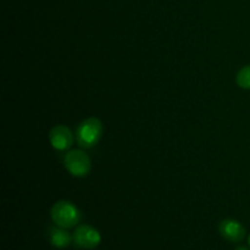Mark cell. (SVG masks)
I'll use <instances>...</instances> for the list:
<instances>
[{
    "mask_svg": "<svg viewBox=\"0 0 250 250\" xmlns=\"http://www.w3.org/2000/svg\"><path fill=\"white\" fill-rule=\"evenodd\" d=\"M103 134V124L97 117H89L81 122L76 131V138L80 146L84 149L97 146Z\"/></svg>",
    "mask_w": 250,
    "mask_h": 250,
    "instance_id": "6da1fadb",
    "label": "cell"
},
{
    "mask_svg": "<svg viewBox=\"0 0 250 250\" xmlns=\"http://www.w3.org/2000/svg\"><path fill=\"white\" fill-rule=\"evenodd\" d=\"M50 215L53 221L62 229L75 227L81 219V214L77 208L67 200H60L55 203L51 208Z\"/></svg>",
    "mask_w": 250,
    "mask_h": 250,
    "instance_id": "7a4b0ae2",
    "label": "cell"
},
{
    "mask_svg": "<svg viewBox=\"0 0 250 250\" xmlns=\"http://www.w3.org/2000/svg\"><path fill=\"white\" fill-rule=\"evenodd\" d=\"M63 164L68 172L75 177H84L90 171V159L82 150L68 151L63 159Z\"/></svg>",
    "mask_w": 250,
    "mask_h": 250,
    "instance_id": "3957f363",
    "label": "cell"
},
{
    "mask_svg": "<svg viewBox=\"0 0 250 250\" xmlns=\"http://www.w3.org/2000/svg\"><path fill=\"white\" fill-rule=\"evenodd\" d=\"M72 241L77 248L81 249H94L95 247L99 246L102 237L100 233L92 226L88 225H82L77 227L73 232Z\"/></svg>",
    "mask_w": 250,
    "mask_h": 250,
    "instance_id": "277c9868",
    "label": "cell"
},
{
    "mask_svg": "<svg viewBox=\"0 0 250 250\" xmlns=\"http://www.w3.org/2000/svg\"><path fill=\"white\" fill-rule=\"evenodd\" d=\"M49 141L56 150H67L73 144V134L68 127L63 125H58L54 128H51L49 133Z\"/></svg>",
    "mask_w": 250,
    "mask_h": 250,
    "instance_id": "5b68a950",
    "label": "cell"
},
{
    "mask_svg": "<svg viewBox=\"0 0 250 250\" xmlns=\"http://www.w3.org/2000/svg\"><path fill=\"white\" fill-rule=\"evenodd\" d=\"M219 231L225 239L233 242V243L242 242L246 237V229H244L243 225L233 219L222 220L220 222Z\"/></svg>",
    "mask_w": 250,
    "mask_h": 250,
    "instance_id": "8992f818",
    "label": "cell"
},
{
    "mask_svg": "<svg viewBox=\"0 0 250 250\" xmlns=\"http://www.w3.org/2000/svg\"><path fill=\"white\" fill-rule=\"evenodd\" d=\"M72 241L71 234L62 227H53L50 229V243L55 248H66Z\"/></svg>",
    "mask_w": 250,
    "mask_h": 250,
    "instance_id": "52a82bcc",
    "label": "cell"
},
{
    "mask_svg": "<svg viewBox=\"0 0 250 250\" xmlns=\"http://www.w3.org/2000/svg\"><path fill=\"white\" fill-rule=\"evenodd\" d=\"M237 83L241 88L250 89V65L242 68L237 75Z\"/></svg>",
    "mask_w": 250,
    "mask_h": 250,
    "instance_id": "ba28073f",
    "label": "cell"
},
{
    "mask_svg": "<svg viewBox=\"0 0 250 250\" xmlns=\"http://www.w3.org/2000/svg\"><path fill=\"white\" fill-rule=\"evenodd\" d=\"M236 250H249V249L246 248V247H238Z\"/></svg>",
    "mask_w": 250,
    "mask_h": 250,
    "instance_id": "9c48e42d",
    "label": "cell"
},
{
    "mask_svg": "<svg viewBox=\"0 0 250 250\" xmlns=\"http://www.w3.org/2000/svg\"><path fill=\"white\" fill-rule=\"evenodd\" d=\"M248 242H249V246H250V236H249V239H248Z\"/></svg>",
    "mask_w": 250,
    "mask_h": 250,
    "instance_id": "30bf717a",
    "label": "cell"
}]
</instances>
